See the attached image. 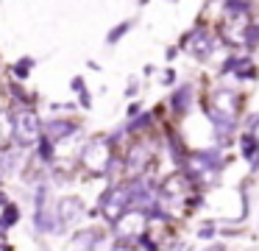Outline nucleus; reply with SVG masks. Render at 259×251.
<instances>
[{
    "mask_svg": "<svg viewBox=\"0 0 259 251\" xmlns=\"http://www.w3.org/2000/svg\"><path fill=\"white\" fill-rule=\"evenodd\" d=\"M242 45H245V48H256L259 45V22H248V28H245V33H242Z\"/></svg>",
    "mask_w": 259,
    "mask_h": 251,
    "instance_id": "16",
    "label": "nucleus"
},
{
    "mask_svg": "<svg viewBox=\"0 0 259 251\" xmlns=\"http://www.w3.org/2000/svg\"><path fill=\"white\" fill-rule=\"evenodd\" d=\"M170 3H179V0H170Z\"/></svg>",
    "mask_w": 259,
    "mask_h": 251,
    "instance_id": "30",
    "label": "nucleus"
},
{
    "mask_svg": "<svg viewBox=\"0 0 259 251\" xmlns=\"http://www.w3.org/2000/svg\"><path fill=\"white\" fill-rule=\"evenodd\" d=\"M42 134L51 137L53 142H59V139H67L70 134H75V123L73 120H48V123H42Z\"/></svg>",
    "mask_w": 259,
    "mask_h": 251,
    "instance_id": "10",
    "label": "nucleus"
},
{
    "mask_svg": "<svg viewBox=\"0 0 259 251\" xmlns=\"http://www.w3.org/2000/svg\"><path fill=\"white\" fill-rule=\"evenodd\" d=\"M206 251H226V245H223V243H218V245H212V248H206Z\"/></svg>",
    "mask_w": 259,
    "mask_h": 251,
    "instance_id": "27",
    "label": "nucleus"
},
{
    "mask_svg": "<svg viewBox=\"0 0 259 251\" xmlns=\"http://www.w3.org/2000/svg\"><path fill=\"white\" fill-rule=\"evenodd\" d=\"M148 221H151V218H148L145 209H140V206H131V209L123 212V215L117 218V223H114V229H117V237H123V240L137 237V240H140L142 234H145V223H148Z\"/></svg>",
    "mask_w": 259,
    "mask_h": 251,
    "instance_id": "5",
    "label": "nucleus"
},
{
    "mask_svg": "<svg viewBox=\"0 0 259 251\" xmlns=\"http://www.w3.org/2000/svg\"><path fill=\"white\" fill-rule=\"evenodd\" d=\"M36 145H39V159H42V162H51V159H53V139L42 134Z\"/></svg>",
    "mask_w": 259,
    "mask_h": 251,
    "instance_id": "17",
    "label": "nucleus"
},
{
    "mask_svg": "<svg viewBox=\"0 0 259 251\" xmlns=\"http://www.w3.org/2000/svg\"><path fill=\"white\" fill-rule=\"evenodd\" d=\"M192 87L190 84H181L179 89H173V95H170V109L176 112L179 117H184L187 112H190V106H192Z\"/></svg>",
    "mask_w": 259,
    "mask_h": 251,
    "instance_id": "9",
    "label": "nucleus"
},
{
    "mask_svg": "<svg viewBox=\"0 0 259 251\" xmlns=\"http://www.w3.org/2000/svg\"><path fill=\"white\" fill-rule=\"evenodd\" d=\"M34 64H36V61L31 59V56H23V59H20L17 64L12 67V73H14L17 78H28V76H31V70H34Z\"/></svg>",
    "mask_w": 259,
    "mask_h": 251,
    "instance_id": "15",
    "label": "nucleus"
},
{
    "mask_svg": "<svg viewBox=\"0 0 259 251\" xmlns=\"http://www.w3.org/2000/svg\"><path fill=\"white\" fill-rule=\"evenodd\" d=\"M148 159H151V148L142 142H137L134 148L128 151V159H125V170L131 173V176H140L142 167L148 165Z\"/></svg>",
    "mask_w": 259,
    "mask_h": 251,
    "instance_id": "8",
    "label": "nucleus"
},
{
    "mask_svg": "<svg viewBox=\"0 0 259 251\" xmlns=\"http://www.w3.org/2000/svg\"><path fill=\"white\" fill-rule=\"evenodd\" d=\"M145 3H148V0H140V6H145Z\"/></svg>",
    "mask_w": 259,
    "mask_h": 251,
    "instance_id": "28",
    "label": "nucleus"
},
{
    "mask_svg": "<svg viewBox=\"0 0 259 251\" xmlns=\"http://www.w3.org/2000/svg\"><path fill=\"white\" fill-rule=\"evenodd\" d=\"M214 232H218V226H214V223L209 221L206 226H201V229H198V237H201V240H209V237H214Z\"/></svg>",
    "mask_w": 259,
    "mask_h": 251,
    "instance_id": "19",
    "label": "nucleus"
},
{
    "mask_svg": "<svg viewBox=\"0 0 259 251\" xmlns=\"http://www.w3.org/2000/svg\"><path fill=\"white\" fill-rule=\"evenodd\" d=\"M128 95H131V98L137 95V78H131V84H128Z\"/></svg>",
    "mask_w": 259,
    "mask_h": 251,
    "instance_id": "25",
    "label": "nucleus"
},
{
    "mask_svg": "<svg viewBox=\"0 0 259 251\" xmlns=\"http://www.w3.org/2000/svg\"><path fill=\"white\" fill-rule=\"evenodd\" d=\"M9 139H14V120L9 109H0V148H9Z\"/></svg>",
    "mask_w": 259,
    "mask_h": 251,
    "instance_id": "11",
    "label": "nucleus"
},
{
    "mask_svg": "<svg viewBox=\"0 0 259 251\" xmlns=\"http://www.w3.org/2000/svg\"><path fill=\"white\" fill-rule=\"evenodd\" d=\"M237 103H240V98H237L231 89H214V92L209 95V100H206L209 109H218V112L231 115V117H237Z\"/></svg>",
    "mask_w": 259,
    "mask_h": 251,
    "instance_id": "7",
    "label": "nucleus"
},
{
    "mask_svg": "<svg viewBox=\"0 0 259 251\" xmlns=\"http://www.w3.org/2000/svg\"><path fill=\"white\" fill-rule=\"evenodd\" d=\"M0 178H6V176H3V170H0Z\"/></svg>",
    "mask_w": 259,
    "mask_h": 251,
    "instance_id": "29",
    "label": "nucleus"
},
{
    "mask_svg": "<svg viewBox=\"0 0 259 251\" xmlns=\"http://www.w3.org/2000/svg\"><path fill=\"white\" fill-rule=\"evenodd\" d=\"M153 123V115H142V117H137L134 123H128V131H140V128H148Z\"/></svg>",
    "mask_w": 259,
    "mask_h": 251,
    "instance_id": "18",
    "label": "nucleus"
},
{
    "mask_svg": "<svg viewBox=\"0 0 259 251\" xmlns=\"http://www.w3.org/2000/svg\"><path fill=\"white\" fill-rule=\"evenodd\" d=\"M56 215L59 221H62V226H73V223H78L81 218H84V204H81V198H62L56 204Z\"/></svg>",
    "mask_w": 259,
    "mask_h": 251,
    "instance_id": "6",
    "label": "nucleus"
},
{
    "mask_svg": "<svg viewBox=\"0 0 259 251\" xmlns=\"http://www.w3.org/2000/svg\"><path fill=\"white\" fill-rule=\"evenodd\" d=\"M131 25H134V20H125V22H120V25H114L112 31L106 33V42L109 45H117V39H123L125 33L131 31Z\"/></svg>",
    "mask_w": 259,
    "mask_h": 251,
    "instance_id": "13",
    "label": "nucleus"
},
{
    "mask_svg": "<svg viewBox=\"0 0 259 251\" xmlns=\"http://www.w3.org/2000/svg\"><path fill=\"white\" fill-rule=\"evenodd\" d=\"M12 120H14V139H17L20 145H34V142H39V137H42V120L36 117V112L31 109H17L12 115Z\"/></svg>",
    "mask_w": 259,
    "mask_h": 251,
    "instance_id": "4",
    "label": "nucleus"
},
{
    "mask_svg": "<svg viewBox=\"0 0 259 251\" xmlns=\"http://www.w3.org/2000/svg\"><path fill=\"white\" fill-rule=\"evenodd\" d=\"M140 109H142L140 103H131V106H128V112H125V115H128V117H137V115H140Z\"/></svg>",
    "mask_w": 259,
    "mask_h": 251,
    "instance_id": "23",
    "label": "nucleus"
},
{
    "mask_svg": "<svg viewBox=\"0 0 259 251\" xmlns=\"http://www.w3.org/2000/svg\"><path fill=\"white\" fill-rule=\"evenodd\" d=\"M112 251H137V248H131V245H125V243H117Z\"/></svg>",
    "mask_w": 259,
    "mask_h": 251,
    "instance_id": "24",
    "label": "nucleus"
},
{
    "mask_svg": "<svg viewBox=\"0 0 259 251\" xmlns=\"http://www.w3.org/2000/svg\"><path fill=\"white\" fill-rule=\"evenodd\" d=\"M181 50H187L190 56H195L198 61L212 59L214 53V33L206 25H195L192 31H187L181 37Z\"/></svg>",
    "mask_w": 259,
    "mask_h": 251,
    "instance_id": "3",
    "label": "nucleus"
},
{
    "mask_svg": "<svg viewBox=\"0 0 259 251\" xmlns=\"http://www.w3.org/2000/svg\"><path fill=\"white\" fill-rule=\"evenodd\" d=\"M98 240H101V232H95V229H87V232H78L73 237V243L78 245L81 251H90L92 245H98Z\"/></svg>",
    "mask_w": 259,
    "mask_h": 251,
    "instance_id": "12",
    "label": "nucleus"
},
{
    "mask_svg": "<svg viewBox=\"0 0 259 251\" xmlns=\"http://www.w3.org/2000/svg\"><path fill=\"white\" fill-rule=\"evenodd\" d=\"M17 221H20V209H17V204H9L6 209H3V218H0V229H12Z\"/></svg>",
    "mask_w": 259,
    "mask_h": 251,
    "instance_id": "14",
    "label": "nucleus"
},
{
    "mask_svg": "<svg viewBox=\"0 0 259 251\" xmlns=\"http://www.w3.org/2000/svg\"><path fill=\"white\" fill-rule=\"evenodd\" d=\"M173 81H176V73L173 70H164L162 73V84H173Z\"/></svg>",
    "mask_w": 259,
    "mask_h": 251,
    "instance_id": "22",
    "label": "nucleus"
},
{
    "mask_svg": "<svg viewBox=\"0 0 259 251\" xmlns=\"http://www.w3.org/2000/svg\"><path fill=\"white\" fill-rule=\"evenodd\" d=\"M70 87H73V92H78V95L87 92V84H84V78H81V76H75L73 81H70Z\"/></svg>",
    "mask_w": 259,
    "mask_h": 251,
    "instance_id": "21",
    "label": "nucleus"
},
{
    "mask_svg": "<svg viewBox=\"0 0 259 251\" xmlns=\"http://www.w3.org/2000/svg\"><path fill=\"white\" fill-rule=\"evenodd\" d=\"M81 165L92 173V176H103L109 173V167L114 165L112 156V137H95L87 142V148L81 151Z\"/></svg>",
    "mask_w": 259,
    "mask_h": 251,
    "instance_id": "1",
    "label": "nucleus"
},
{
    "mask_svg": "<svg viewBox=\"0 0 259 251\" xmlns=\"http://www.w3.org/2000/svg\"><path fill=\"white\" fill-rule=\"evenodd\" d=\"M140 245H145V251H162V248H159V245L156 243H153V240H151V234H142V237H140Z\"/></svg>",
    "mask_w": 259,
    "mask_h": 251,
    "instance_id": "20",
    "label": "nucleus"
},
{
    "mask_svg": "<svg viewBox=\"0 0 259 251\" xmlns=\"http://www.w3.org/2000/svg\"><path fill=\"white\" fill-rule=\"evenodd\" d=\"M9 204H12V201H9V198H6V195L0 193V206H9Z\"/></svg>",
    "mask_w": 259,
    "mask_h": 251,
    "instance_id": "26",
    "label": "nucleus"
},
{
    "mask_svg": "<svg viewBox=\"0 0 259 251\" xmlns=\"http://www.w3.org/2000/svg\"><path fill=\"white\" fill-rule=\"evenodd\" d=\"M223 162L218 159V151H198L184 159V173L190 182H214L220 176Z\"/></svg>",
    "mask_w": 259,
    "mask_h": 251,
    "instance_id": "2",
    "label": "nucleus"
}]
</instances>
